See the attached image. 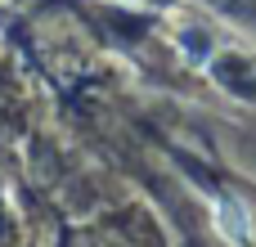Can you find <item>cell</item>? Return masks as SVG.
Here are the masks:
<instances>
[{
	"label": "cell",
	"mask_w": 256,
	"mask_h": 247,
	"mask_svg": "<svg viewBox=\"0 0 256 247\" xmlns=\"http://www.w3.org/2000/svg\"><path fill=\"white\" fill-rule=\"evenodd\" d=\"M216 230H220L230 243H238V247L252 243V216L243 212L238 198H220V202H216Z\"/></svg>",
	"instance_id": "6da1fadb"
}]
</instances>
